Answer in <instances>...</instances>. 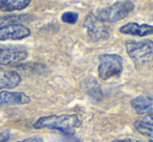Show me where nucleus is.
Instances as JSON below:
<instances>
[{"label":"nucleus","mask_w":153,"mask_h":142,"mask_svg":"<svg viewBox=\"0 0 153 142\" xmlns=\"http://www.w3.org/2000/svg\"><path fill=\"white\" fill-rule=\"evenodd\" d=\"M22 77L17 71L0 67V91L4 89H15L21 84Z\"/></svg>","instance_id":"9"},{"label":"nucleus","mask_w":153,"mask_h":142,"mask_svg":"<svg viewBox=\"0 0 153 142\" xmlns=\"http://www.w3.org/2000/svg\"><path fill=\"white\" fill-rule=\"evenodd\" d=\"M78 20V14L74 12H66L62 15V21L68 24H75Z\"/></svg>","instance_id":"14"},{"label":"nucleus","mask_w":153,"mask_h":142,"mask_svg":"<svg viewBox=\"0 0 153 142\" xmlns=\"http://www.w3.org/2000/svg\"><path fill=\"white\" fill-rule=\"evenodd\" d=\"M134 8V4L131 1H117L109 6H105L96 12V16L105 23L118 22L125 19Z\"/></svg>","instance_id":"2"},{"label":"nucleus","mask_w":153,"mask_h":142,"mask_svg":"<svg viewBox=\"0 0 153 142\" xmlns=\"http://www.w3.org/2000/svg\"><path fill=\"white\" fill-rule=\"evenodd\" d=\"M83 26L87 28L88 36L94 41L104 40L109 36V27L107 23L99 19L95 14H91L87 17Z\"/></svg>","instance_id":"6"},{"label":"nucleus","mask_w":153,"mask_h":142,"mask_svg":"<svg viewBox=\"0 0 153 142\" xmlns=\"http://www.w3.org/2000/svg\"><path fill=\"white\" fill-rule=\"evenodd\" d=\"M29 36H30V29L21 23L0 26V41L22 40Z\"/></svg>","instance_id":"7"},{"label":"nucleus","mask_w":153,"mask_h":142,"mask_svg":"<svg viewBox=\"0 0 153 142\" xmlns=\"http://www.w3.org/2000/svg\"><path fill=\"white\" fill-rule=\"evenodd\" d=\"M131 107L140 115H152L153 114V96L140 95L130 102Z\"/></svg>","instance_id":"10"},{"label":"nucleus","mask_w":153,"mask_h":142,"mask_svg":"<svg viewBox=\"0 0 153 142\" xmlns=\"http://www.w3.org/2000/svg\"><path fill=\"white\" fill-rule=\"evenodd\" d=\"M123 70V59L119 55L105 53L99 57L98 74L103 81L119 75Z\"/></svg>","instance_id":"4"},{"label":"nucleus","mask_w":153,"mask_h":142,"mask_svg":"<svg viewBox=\"0 0 153 142\" xmlns=\"http://www.w3.org/2000/svg\"><path fill=\"white\" fill-rule=\"evenodd\" d=\"M30 102V97L23 92L16 91H0V108L10 106H21Z\"/></svg>","instance_id":"8"},{"label":"nucleus","mask_w":153,"mask_h":142,"mask_svg":"<svg viewBox=\"0 0 153 142\" xmlns=\"http://www.w3.org/2000/svg\"><path fill=\"white\" fill-rule=\"evenodd\" d=\"M111 142H139V141L132 138H125V139H117V140H114Z\"/></svg>","instance_id":"17"},{"label":"nucleus","mask_w":153,"mask_h":142,"mask_svg":"<svg viewBox=\"0 0 153 142\" xmlns=\"http://www.w3.org/2000/svg\"><path fill=\"white\" fill-rule=\"evenodd\" d=\"M10 137V132L8 130L0 131V142H7Z\"/></svg>","instance_id":"15"},{"label":"nucleus","mask_w":153,"mask_h":142,"mask_svg":"<svg viewBox=\"0 0 153 142\" xmlns=\"http://www.w3.org/2000/svg\"><path fill=\"white\" fill-rule=\"evenodd\" d=\"M120 31L124 35H130L135 37H147L153 35V25L137 24L135 22H130L120 27Z\"/></svg>","instance_id":"11"},{"label":"nucleus","mask_w":153,"mask_h":142,"mask_svg":"<svg viewBox=\"0 0 153 142\" xmlns=\"http://www.w3.org/2000/svg\"><path fill=\"white\" fill-rule=\"evenodd\" d=\"M28 57V50L23 45H6L0 47V66L18 64Z\"/></svg>","instance_id":"5"},{"label":"nucleus","mask_w":153,"mask_h":142,"mask_svg":"<svg viewBox=\"0 0 153 142\" xmlns=\"http://www.w3.org/2000/svg\"><path fill=\"white\" fill-rule=\"evenodd\" d=\"M126 52L137 63L146 64L153 61V41L149 39L126 42Z\"/></svg>","instance_id":"3"},{"label":"nucleus","mask_w":153,"mask_h":142,"mask_svg":"<svg viewBox=\"0 0 153 142\" xmlns=\"http://www.w3.org/2000/svg\"><path fill=\"white\" fill-rule=\"evenodd\" d=\"M134 128L140 134L153 140V114L146 115L134 122Z\"/></svg>","instance_id":"12"},{"label":"nucleus","mask_w":153,"mask_h":142,"mask_svg":"<svg viewBox=\"0 0 153 142\" xmlns=\"http://www.w3.org/2000/svg\"><path fill=\"white\" fill-rule=\"evenodd\" d=\"M149 142H153V140H149Z\"/></svg>","instance_id":"18"},{"label":"nucleus","mask_w":153,"mask_h":142,"mask_svg":"<svg viewBox=\"0 0 153 142\" xmlns=\"http://www.w3.org/2000/svg\"><path fill=\"white\" fill-rule=\"evenodd\" d=\"M30 4V0H0V10L15 12L22 10Z\"/></svg>","instance_id":"13"},{"label":"nucleus","mask_w":153,"mask_h":142,"mask_svg":"<svg viewBox=\"0 0 153 142\" xmlns=\"http://www.w3.org/2000/svg\"><path fill=\"white\" fill-rule=\"evenodd\" d=\"M80 126V119L75 114L48 115L39 118L33 124L34 129H51L65 134H72Z\"/></svg>","instance_id":"1"},{"label":"nucleus","mask_w":153,"mask_h":142,"mask_svg":"<svg viewBox=\"0 0 153 142\" xmlns=\"http://www.w3.org/2000/svg\"><path fill=\"white\" fill-rule=\"evenodd\" d=\"M17 142H44L43 138L41 136H32V137H28V138H25L23 140L17 141Z\"/></svg>","instance_id":"16"}]
</instances>
